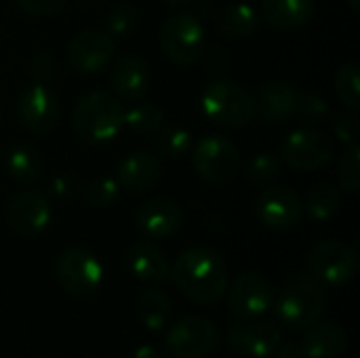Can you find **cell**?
Wrapping results in <instances>:
<instances>
[{
    "instance_id": "obj_40",
    "label": "cell",
    "mask_w": 360,
    "mask_h": 358,
    "mask_svg": "<svg viewBox=\"0 0 360 358\" xmlns=\"http://www.w3.org/2000/svg\"><path fill=\"white\" fill-rule=\"evenodd\" d=\"M202 55H205V68H207L209 74H221V72H226L228 65H230V59H228L226 51L219 49V46H211V49L205 51Z\"/></svg>"
},
{
    "instance_id": "obj_27",
    "label": "cell",
    "mask_w": 360,
    "mask_h": 358,
    "mask_svg": "<svg viewBox=\"0 0 360 358\" xmlns=\"http://www.w3.org/2000/svg\"><path fill=\"white\" fill-rule=\"evenodd\" d=\"M302 205H304V213L312 222H327L340 211L342 192L333 184H319L308 192L306 203H302Z\"/></svg>"
},
{
    "instance_id": "obj_18",
    "label": "cell",
    "mask_w": 360,
    "mask_h": 358,
    "mask_svg": "<svg viewBox=\"0 0 360 358\" xmlns=\"http://www.w3.org/2000/svg\"><path fill=\"white\" fill-rule=\"evenodd\" d=\"M184 222L179 205L171 198H152L146 200L135 215L137 230L148 238H169L173 236Z\"/></svg>"
},
{
    "instance_id": "obj_25",
    "label": "cell",
    "mask_w": 360,
    "mask_h": 358,
    "mask_svg": "<svg viewBox=\"0 0 360 358\" xmlns=\"http://www.w3.org/2000/svg\"><path fill=\"white\" fill-rule=\"evenodd\" d=\"M259 25V13L247 2H234L226 6L217 19V27L226 38L238 40L251 36Z\"/></svg>"
},
{
    "instance_id": "obj_12",
    "label": "cell",
    "mask_w": 360,
    "mask_h": 358,
    "mask_svg": "<svg viewBox=\"0 0 360 358\" xmlns=\"http://www.w3.org/2000/svg\"><path fill=\"white\" fill-rule=\"evenodd\" d=\"M53 219V205L46 194L23 190L6 205V222L17 236L36 238L46 232Z\"/></svg>"
},
{
    "instance_id": "obj_10",
    "label": "cell",
    "mask_w": 360,
    "mask_h": 358,
    "mask_svg": "<svg viewBox=\"0 0 360 358\" xmlns=\"http://www.w3.org/2000/svg\"><path fill=\"white\" fill-rule=\"evenodd\" d=\"M283 160L289 169L312 173L323 169L333 156V141L319 129H295L283 141Z\"/></svg>"
},
{
    "instance_id": "obj_30",
    "label": "cell",
    "mask_w": 360,
    "mask_h": 358,
    "mask_svg": "<svg viewBox=\"0 0 360 358\" xmlns=\"http://www.w3.org/2000/svg\"><path fill=\"white\" fill-rule=\"evenodd\" d=\"M335 93L344 106L359 110L360 108V65L356 61L346 63L335 74Z\"/></svg>"
},
{
    "instance_id": "obj_26",
    "label": "cell",
    "mask_w": 360,
    "mask_h": 358,
    "mask_svg": "<svg viewBox=\"0 0 360 358\" xmlns=\"http://www.w3.org/2000/svg\"><path fill=\"white\" fill-rule=\"evenodd\" d=\"M137 317L148 331H162L171 317V302L160 289H146L137 298Z\"/></svg>"
},
{
    "instance_id": "obj_33",
    "label": "cell",
    "mask_w": 360,
    "mask_h": 358,
    "mask_svg": "<svg viewBox=\"0 0 360 358\" xmlns=\"http://www.w3.org/2000/svg\"><path fill=\"white\" fill-rule=\"evenodd\" d=\"M340 186L348 194L360 192V146L350 143L340 160V173H338Z\"/></svg>"
},
{
    "instance_id": "obj_21",
    "label": "cell",
    "mask_w": 360,
    "mask_h": 358,
    "mask_svg": "<svg viewBox=\"0 0 360 358\" xmlns=\"http://www.w3.org/2000/svg\"><path fill=\"white\" fill-rule=\"evenodd\" d=\"M297 95L300 93L295 91L293 84H289L285 80H272L259 91V99H255L257 114L266 122H272V124L287 122L295 114Z\"/></svg>"
},
{
    "instance_id": "obj_8",
    "label": "cell",
    "mask_w": 360,
    "mask_h": 358,
    "mask_svg": "<svg viewBox=\"0 0 360 358\" xmlns=\"http://www.w3.org/2000/svg\"><path fill=\"white\" fill-rule=\"evenodd\" d=\"M310 276L327 287L348 285L359 270L356 251L344 241H325L319 243L308 255Z\"/></svg>"
},
{
    "instance_id": "obj_11",
    "label": "cell",
    "mask_w": 360,
    "mask_h": 358,
    "mask_svg": "<svg viewBox=\"0 0 360 358\" xmlns=\"http://www.w3.org/2000/svg\"><path fill=\"white\" fill-rule=\"evenodd\" d=\"M15 112H17L19 124L25 131L34 135H42V133H49L59 122V114H61L59 97L49 84L34 82L21 91Z\"/></svg>"
},
{
    "instance_id": "obj_32",
    "label": "cell",
    "mask_w": 360,
    "mask_h": 358,
    "mask_svg": "<svg viewBox=\"0 0 360 358\" xmlns=\"http://www.w3.org/2000/svg\"><path fill=\"white\" fill-rule=\"evenodd\" d=\"M278 173H281V160L272 152H262V154L253 156L249 160V165L245 167V177L253 186L270 184L272 179L278 177Z\"/></svg>"
},
{
    "instance_id": "obj_22",
    "label": "cell",
    "mask_w": 360,
    "mask_h": 358,
    "mask_svg": "<svg viewBox=\"0 0 360 358\" xmlns=\"http://www.w3.org/2000/svg\"><path fill=\"white\" fill-rule=\"evenodd\" d=\"M308 358H338L348 348L346 331L335 323H314L302 342Z\"/></svg>"
},
{
    "instance_id": "obj_17",
    "label": "cell",
    "mask_w": 360,
    "mask_h": 358,
    "mask_svg": "<svg viewBox=\"0 0 360 358\" xmlns=\"http://www.w3.org/2000/svg\"><path fill=\"white\" fill-rule=\"evenodd\" d=\"M110 89L112 95L120 101H141L150 89V70L141 57L127 55L114 63L110 70Z\"/></svg>"
},
{
    "instance_id": "obj_41",
    "label": "cell",
    "mask_w": 360,
    "mask_h": 358,
    "mask_svg": "<svg viewBox=\"0 0 360 358\" xmlns=\"http://www.w3.org/2000/svg\"><path fill=\"white\" fill-rule=\"evenodd\" d=\"M276 358H308L306 357V350H304V346L302 344H297V342H291V344H287V346H278V350L274 352Z\"/></svg>"
},
{
    "instance_id": "obj_5",
    "label": "cell",
    "mask_w": 360,
    "mask_h": 358,
    "mask_svg": "<svg viewBox=\"0 0 360 358\" xmlns=\"http://www.w3.org/2000/svg\"><path fill=\"white\" fill-rule=\"evenodd\" d=\"M57 285L74 298H93L103 283V266L99 257L84 247L63 249L53 266Z\"/></svg>"
},
{
    "instance_id": "obj_9",
    "label": "cell",
    "mask_w": 360,
    "mask_h": 358,
    "mask_svg": "<svg viewBox=\"0 0 360 358\" xmlns=\"http://www.w3.org/2000/svg\"><path fill=\"white\" fill-rule=\"evenodd\" d=\"M219 344V331L205 317H184L165 335V348L175 358H205Z\"/></svg>"
},
{
    "instance_id": "obj_3",
    "label": "cell",
    "mask_w": 360,
    "mask_h": 358,
    "mask_svg": "<svg viewBox=\"0 0 360 358\" xmlns=\"http://www.w3.org/2000/svg\"><path fill=\"white\" fill-rule=\"evenodd\" d=\"M202 114L217 127L243 129L257 118V103L249 89L234 80H213L200 97Z\"/></svg>"
},
{
    "instance_id": "obj_13",
    "label": "cell",
    "mask_w": 360,
    "mask_h": 358,
    "mask_svg": "<svg viewBox=\"0 0 360 358\" xmlns=\"http://www.w3.org/2000/svg\"><path fill=\"white\" fill-rule=\"evenodd\" d=\"M274 285L262 272L240 274L228 293V304L232 314L243 321H255L264 317L274 304Z\"/></svg>"
},
{
    "instance_id": "obj_4",
    "label": "cell",
    "mask_w": 360,
    "mask_h": 358,
    "mask_svg": "<svg viewBox=\"0 0 360 358\" xmlns=\"http://www.w3.org/2000/svg\"><path fill=\"white\" fill-rule=\"evenodd\" d=\"M274 314L278 323L289 329H308L319 323L327 310V295L323 285L312 276H295L278 295H274Z\"/></svg>"
},
{
    "instance_id": "obj_36",
    "label": "cell",
    "mask_w": 360,
    "mask_h": 358,
    "mask_svg": "<svg viewBox=\"0 0 360 358\" xmlns=\"http://www.w3.org/2000/svg\"><path fill=\"white\" fill-rule=\"evenodd\" d=\"M295 114H300L302 120H306L310 124H319V122L327 120L329 103L321 95H316V93H302V95H297Z\"/></svg>"
},
{
    "instance_id": "obj_28",
    "label": "cell",
    "mask_w": 360,
    "mask_h": 358,
    "mask_svg": "<svg viewBox=\"0 0 360 358\" xmlns=\"http://www.w3.org/2000/svg\"><path fill=\"white\" fill-rule=\"evenodd\" d=\"M158 137L154 141L156 148V156L158 158H167V160H177L184 158L186 154H190L192 150V133L186 127H165L156 131Z\"/></svg>"
},
{
    "instance_id": "obj_35",
    "label": "cell",
    "mask_w": 360,
    "mask_h": 358,
    "mask_svg": "<svg viewBox=\"0 0 360 358\" xmlns=\"http://www.w3.org/2000/svg\"><path fill=\"white\" fill-rule=\"evenodd\" d=\"M80 192H82L80 177L74 173H61L51 179L46 196H49V200H55V203H70V200L78 198Z\"/></svg>"
},
{
    "instance_id": "obj_14",
    "label": "cell",
    "mask_w": 360,
    "mask_h": 358,
    "mask_svg": "<svg viewBox=\"0 0 360 358\" xmlns=\"http://www.w3.org/2000/svg\"><path fill=\"white\" fill-rule=\"evenodd\" d=\"M116 51L114 38L108 32L82 30L68 44V61L78 74H99L108 68Z\"/></svg>"
},
{
    "instance_id": "obj_20",
    "label": "cell",
    "mask_w": 360,
    "mask_h": 358,
    "mask_svg": "<svg viewBox=\"0 0 360 358\" xmlns=\"http://www.w3.org/2000/svg\"><path fill=\"white\" fill-rule=\"evenodd\" d=\"M127 266L131 270V274L143 283H167L171 279V266L169 260L165 257V253L148 243V241H139L133 243L127 251Z\"/></svg>"
},
{
    "instance_id": "obj_39",
    "label": "cell",
    "mask_w": 360,
    "mask_h": 358,
    "mask_svg": "<svg viewBox=\"0 0 360 358\" xmlns=\"http://www.w3.org/2000/svg\"><path fill=\"white\" fill-rule=\"evenodd\" d=\"M333 131L338 135V139H342L344 143H356V133H359V124L356 118L352 114H342L335 122H333Z\"/></svg>"
},
{
    "instance_id": "obj_43",
    "label": "cell",
    "mask_w": 360,
    "mask_h": 358,
    "mask_svg": "<svg viewBox=\"0 0 360 358\" xmlns=\"http://www.w3.org/2000/svg\"><path fill=\"white\" fill-rule=\"evenodd\" d=\"M169 4H173V6H188L192 0H167Z\"/></svg>"
},
{
    "instance_id": "obj_15",
    "label": "cell",
    "mask_w": 360,
    "mask_h": 358,
    "mask_svg": "<svg viewBox=\"0 0 360 358\" xmlns=\"http://www.w3.org/2000/svg\"><path fill=\"white\" fill-rule=\"evenodd\" d=\"M257 219L272 230H289L295 228L304 217L302 198L287 186L266 188L255 200Z\"/></svg>"
},
{
    "instance_id": "obj_7",
    "label": "cell",
    "mask_w": 360,
    "mask_h": 358,
    "mask_svg": "<svg viewBox=\"0 0 360 358\" xmlns=\"http://www.w3.org/2000/svg\"><path fill=\"white\" fill-rule=\"evenodd\" d=\"M194 171L213 186L230 184L240 171V152L224 135H207L192 146Z\"/></svg>"
},
{
    "instance_id": "obj_19",
    "label": "cell",
    "mask_w": 360,
    "mask_h": 358,
    "mask_svg": "<svg viewBox=\"0 0 360 358\" xmlns=\"http://www.w3.org/2000/svg\"><path fill=\"white\" fill-rule=\"evenodd\" d=\"M116 181L129 192L152 190L160 181V158L146 150L131 152L118 162Z\"/></svg>"
},
{
    "instance_id": "obj_45",
    "label": "cell",
    "mask_w": 360,
    "mask_h": 358,
    "mask_svg": "<svg viewBox=\"0 0 360 358\" xmlns=\"http://www.w3.org/2000/svg\"><path fill=\"white\" fill-rule=\"evenodd\" d=\"M0 120H2V103H0Z\"/></svg>"
},
{
    "instance_id": "obj_6",
    "label": "cell",
    "mask_w": 360,
    "mask_h": 358,
    "mask_svg": "<svg viewBox=\"0 0 360 358\" xmlns=\"http://www.w3.org/2000/svg\"><path fill=\"white\" fill-rule=\"evenodd\" d=\"M160 49L165 57L177 65L196 63L207 51L202 21L192 13H177L169 17L160 30Z\"/></svg>"
},
{
    "instance_id": "obj_16",
    "label": "cell",
    "mask_w": 360,
    "mask_h": 358,
    "mask_svg": "<svg viewBox=\"0 0 360 358\" xmlns=\"http://www.w3.org/2000/svg\"><path fill=\"white\" fill-rule=\"evenodd\" d=\"M230 348L232 352L247 354L251 358L272 357L281 346V329L268 321L255 323H236L230 327Z\"/></svg>"
},
{
    "instance_id": "obj_23",
    "label": "cell",
    "mask_w": 360,
    "mask_h": 358,
    "mask_svg": "<svg viewBox=\"0 0 360 358\" xmlns=\"http://www.w3.org/2000/svg\"><path fill=\"white\" fill-rule=\"evenodd\" d=\"M314 15V0H264L262 17L276 30H295Z\"/></svg>"
},
{
    "instance_id": "obj_29",
    "label": "cell",
    "mask_w": 360,
    "mask_h": 358,
    "mask_svg": "<svg viewBox=\"0 0 360 358\" xmlns=\"http://www.w3.org/2000/svg\"><path fill=\"white\" fill-rule=\"evenodd\" d=\"M162 110L154 103H133L124 110V127H129L137 135H152L162 127Z\"/></svg>"
},
{
    "instance_id": "obj_34",
    "label": "cell",
    "mask_w": 360,
    "mask_h": 358,
    "mask_svg": "<svg viewBox=\"0 0 360 358\" xmlns=\"http://www.w3.org/2000/svg\"><path fill=\"white\" fill-rule=\"evenodd\" d=\"M120 184L116 181V177H110V175H101L97 179H93L89 186H86V200L97 207V209H108L112 207L118 196H120Z\"/></svg>"
},
{
    "instance_id": "obj_2",
    "label": "cell",
    "mask_w": 360,
    "mask_h": 358,
    "mask_svg": "<svg viewBox=\"0 0 360 358\" xmlns=\"http://www.w3.org/2000/svg\"><path fill=\"white\" fill-rule=\"evenodd\" d=\"M124 129L122 101L105 91H91L78 97L72 110V131L86 146L114 141Z\"/></svg>"
},
{
    "instance_id": "obj_37",
    "label": "cell",
    "mask_w": 360,
    "mask_h": 358,
    "mask_svg": "<svg viewBox=\"0 0 360 358\" xmlns=\"http://www.w3.org/2000/svg\"><path fill=\"white\" fill-rule=\"evenodd\" d=\"M27 72H30V76H32L36 82H44V84H46V82L55 76L57 65H55V59H53L49 53L40 51V53H36V55L32 57V61H30V65H27Z\"/></svg>"
},
{
    "instance_id": "obj_24",
    "label": "cell",
    "mask_w": 360,
    "mask_h": 358,
    "mask_svg": "<svg viewBox=\"0 0 360 358\" xmlns=\"http://www.w3.org/2000/svg\"><path fill=\"white\" fill-rule=\"evenodd\" d=\"M42 156L36 148L27 143H19L11 148L4 156L6 173L19 184H36L42 175Z\"/></svg>"
},
{
    "instance_id": "obj_42",
    "label": "cell",
    "mask_w": 360,
    "mask_h": 358,
    "mask_svg": "<svg viewBox=\"0 0 360 358\" xmlns=\"http://www.w3.org/2000/svg\"><path fill=\"white\" fill-rule=\"evenodd\" d=\"M131 358H162V357H160V350H158L156 346H152V344H143V346H139V348L133 352V357Z\"/></svg>"
},
{
    "instance_id": "obj_44",
    "label": "cell",
    "mask_w": 360,
    "mask_h": 358,
    "mask_svg": "<svg viewBox=\"0 0 360 358\" xmlns=\"http://www.w3.org/2000/svg\"><path fill=\"white\" fill-rule=\"evenodd\" d=\"M348 4H350V8L354 11V13H360V0H346Z\"/></svg>"
},
{
    "instance_id": "obj_31",
    "label": "cell",
    "mask_w": 360,
    "mask_h": 358,
    "mask_svg": "<svg viewBox=\"0 0 360 358\" xmlns=\"http://www.w3.org/2000/svg\"><path fill=\"white\" fill-rule=\"evenodd\" d=\"M139 23V11L129 4V2H120L116 4L110 13H108V19H105V27H108V34L112 38H124L129 36Z\"/></svg>"
},
{
    "instance_id": "obj_38",
    "label": "cell",
    "mask_w": 360,
    "mask_h": 358,
    "mask_svg": "<svg viewBox=\"0 0 360 358\" xmlns=\"http://www.w3.org/2000/svg\"><path fill=\"white\" fill-rule=\"evenodd\" d=\"M68 0H15V4L27 15H53L65 6Z\"/></svg>"
},
{
    "instance_id": "obj_1",
    "label": "cell",
    "mask_w": 360,
    "mask_h": 358,
    "mask_svg": "<svg viewBox=\"0 0 360 358\" xmlns=\"http://www.w3.org/2000/svg\"><path fill=\"white\" fill-rule=\"evenodd\" d=\"M171 279L188 300L213 306L226 295L228 266L215 249L190 247L175 260Z\"/></svg>"
}]
</instances>
